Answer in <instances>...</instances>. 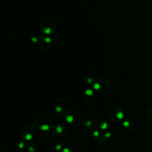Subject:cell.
<instances>
[{
	"label": "cell",
	"instance_id": "obj_4",
	"mask_svg": "<svg viewBox=\"0 0 152 152\" xmlns=\"http://www.w3.org/2000/svg\"><path fill=\"white\" fill-rule=\"evenodd\" d=\"M145 116L147 119L150 121L152 122V107L149 108L145 112Z\"/></svg>",
	"mask_w": 152,
	"mask_h": 152
},
{
	"label": "cell",
	"instance_id": "obj_3",
	"mask_svg": "<svg viewBox=\"0 0 152 152\" xmlns=\"http://www.w3.org/2000/svg\"><path fill=\"white\" fill-rule=\"evenodd\" d=\"M124 125L129 131H132L134 127V123L130 119H126L124 123Z\"/></svg>",
	"mask_w": 152,
	"mask_h": 152
},
{
	"label": "cell",
	"instance_id": "obj_2",
	"mask_svg": "<svg viewBox=\"0 0 152 152\" xmlns=\"http://www.w3.org/2000/svg\"><path fill=\"white\" fill-rule=\"evenodd\" d=\"M52 39L48 36H44L42 37L40 40L41 48L44 50L48 49L52 45Z\"/></svg>",
	"mask_w": 152,
	"mask_h": 152
},
{
	"label": "cell",
	"instance_id": "obj_5",
	"mask_svg": "<svg viewBox=\"0 0 152 152\" xmlns=\"http://www.w3.org/2000/svg\"><path fill=\"white\" fill-rule=\"evenodd\" d=\"M41 39L39 35H34L31 37V41L34 43H37Z\"/></svg>",
	"mask_w": 152,
	"mask_h": 152
},
{
	"label": "cell",
	"instance_id": "obj_1",
	"mask_svg": "<svg viewBox=\"0 0 152 152\" xmlns=\"http://www.w3.org/2000/svg\"><path fill=\"white\" fill-rule=\"evenodd\" d=\"M56 26V20L51 15H46L43 17L40 23V28L41 31L47 35L52 34Z\"/></svg>",
	"mask_w": 152,
	"mask_h": 152
}]
</instances>
